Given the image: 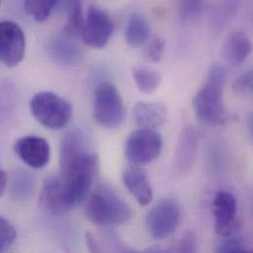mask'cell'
I'll return each instance as SVG.
<instances>
[{
	"label": "cell",
	"instance_id": "1",
	"mask_svg": "<svg viewBox=\"0 0 253 253\" xmlns=\"http://www.w3.org/2000/svg\"><path fill=\"white\" fill-rule=\"evenodd\" d=\"M99 171V159L91 152L79 131L65 135L60 147V171L45 178L40 195L42 207L62 215L81 203Z\"/></svg>",
	"mask_w": 253,
	"mask_h": 253
},
{
	"label": "cell",
	"instance_id": "2",
	"mask_svg": "<svg viewBox=\"0 0 253 253\" xmlns=\"http://www.w3.org/2000/svg\"><path fill=\"white\" fill-rule=\"evenodd\" d=\"M225 83V68L220 64H214L206 82L193 99L195 114L203 123L216 126H224L228 123L229 114L223 100Z\"/></svg>",
	"mask_w": 253,
	"mask_h": 253
},
{
	"label": "cell",
	"instance_id": "3",
	"mask_svg": "<svg viewBox=\"0 0 253 253\" xmlns=\"http://www.w3.org/2000/svg\"><path fill=\"white\" fill-rule=\"evenodd\" d=\"M86 214L89 220L101 227H118L126 224L133 216V210L109 186H98L87 202Z\"/></svg>",
	"mask_w": 253,
	"mask_h": 253
},
{
	"label": "cell",
	"instance_id": "4",
	"mask_svg": "<svg viewBox=\"0 0 253 253\" xmlns=\"http://www.w3.org/2000/svg\"><path fill=\"white\" fill-rule=\"evenodd\" d=\"M126 116L124 99L118 88L110 82L100 83L94 92V119L101 126H121Z\"/></svg>",
	"mask_w": 253,
	"mask_h": 253
},
{
	"label": "cell",
	"instance_id": "5",
	"mask_svg": "<svg viewBox=\"0 0 253 253\" xmlns=\"http://www.w3.org/2000/svg\"><path fill=\"white\" fill-rule=\"evenodd\" d=\"M34 118L44 127L61 129L72 118V107L62 97L52 92L36 94L30 103Z\"/></svg>",
	"mask_w": 253,
	"mask_h": 253
},
{
	"label": "cell",
	"instance_id": "6",
	"mask_svg": "<svg viewBox=\"0 0 253 253\" xmlns=\"http://www.w3.org/2000/svg\"><path fill=\"white\" fill-rule=\"evenodd\" d=\"M163 148L162 136L154 129L140 128L131 133L126 142V157L135 165L155 161Z\"/></svg>",
	"mask_w": 253,
	"mask_h": 253
},
{
	"label": "cell",
	"instance_id": "7",
	"mask_svg": "<svg viewBox=\"0 0 253 253\" xmlns=\"http://www.w3.org/2000/svg\"><path fill=\"white\" fill-rule=\"evenodd\" d=\"M181 221L178 205L169 199L159 201L152 207L146 218L150 235L156 240H165L172 235Z\"/></svg>",
	"mask_w": 253,
	"mask_h": 253
},
{
	"label": "cell",
	"instance_id": "8",
	"mask_svg": "<svg viewBox=\"0 0 253 253\" xmlns=\"http://www.w3.org/2000/svg\"><path fill=\"white\" fill-rule=\"evenodd\" d=\"M114 29V23L105 10L97 6H90L81 38L91 47L104 48L109 43Z\"/></svg>",
	"mask_w": 253,
	"mask_h": 253
},
{
	"label": "cell",
	"instance_id": "9",
	"mask_svg": "<svg viewBox=\"0 0 253 253\" xmlns=\"http://www.w3.org/2000/svg\"><path fill=\"white\" fill-rule=\"evenodd\" d=\"M26 38L22 28L15 22H0V62L7 67L18 65L24 58Z\"/></svg>",
	"mask_w": 253,
	"mask_h": 253
},
{
	"label": "cell",
	"instance_id": "10",
	"mask_svg": "<svg viewBox=\"0 0 253 253\" xmlns=\"http://www.w3.org/2000/svg\"><path fill=\"white\" fill-rule=\"evenodd\" d=\"M238 202L233 193L219 191L213 201V214L215 217V231L223 238L235 236L241 228L237 219Z\"/></svg>",
	"mask_w": 253,
	"mask_h": 253
},
{
	"label": "cell",
	"instance_id": "11",
	"mask_svg": "<svg viewBox=\"0 0 253 253\" xmlns=\"http://www.w3.org/2000/svg\"><path fill=\"white\" fill-rule=\"evenodd\" d=\"M15 154L32 169H43L50 159L48 142L40 136L28 135L18 139L14 145Z\"/></svg>",
	"mask_w": 253,
	"mask_h": 253
},
{
	"label": "cell",
	"instance_id": "12",
	"mask_svg": "<svg viewBox=\"0 0 253 253\" xmlns=\"http://www.w3.org/2000/svg\"><path fill=\"white\" fill-rule=\"evenodd\" d=\"M124 183L141 206H147L153 199V189L146 172L138 167H128L123 174Z\"/></svg>",
	"mask_w": 253,
	"mask_h": 253
},
{
	"label": "cell",
	"instance_id": "13",
	"mask_svg": "<svg viewBox=\"0 0 253 253\" xmlns=\"http://www.w3.org/2000/svg\"><path fill=\"white\" fill-rule=\"evenodd\" d=\"M198 136L192 126L185 127L178 138L175 149V166L180 171H187L196 160Z\"/></svg>",
	"mask_w": 253,
	"mask_h": 253
},
{
	"label": "cell",
	"instance_id": "14",
	"mask_svg": "<svg viewBox=\"0 0 253 253\" xmlns=\"http://www.w3.org/2000/svg\"><path fill=\"white\" fill-rule=\"evenodd\" d=\"M135 123L140 128L154 129L167 122V107L158 102H139L133 110Z\"/></svg>",
	"mask_w": 253,
	"mask_h": 253
},
{
	"label": "cell",
	"instance_id": "15",
	"mask_svg": "<svg viewBox=\"0 0 253 253\" xmlns=\"http://www.w3.org/2000/svg\"><path fill=\"white\" fill-rule=\"evenodd\" d=\"M252 42L250 38L243 32H236L226 41L223 47V55L229 62L240 64L251 54Z\"/></svg>",
	"mask_w": 253,
	"mask_h": 253
},
{
	"label": "cell",
	"instance_id": "16",
	"mask_svg": "<svg viewBox=\"0 0 253 253\" xmlns=\"http://www.w3.org/2000/svg\"><path fill=\"white\" fill-rule=\"evenodd\" d=\"M151 27L146 18L140 14H132L127 21L126 39L131 46H140L144 44L150 37Z\"/></svg>",
	"mask_w": 253,
	"mask_h": 253
},
{
	"label": "cell",
	"instance_id": "17",
	"mask_svg": "<svg viewBox=\"0 0 253 253\" xmlns=\"http://www.w3.org/2000/svg\"><path fill=\"white\" fill-rule=\"evenodd\" d=\"M132 74L137 87L143 93L149 94L156 91L162 81L160 73L148 66H137L133 69Z\"/></svg>",
	"mask_w": 253,
	"mask_h": 253
},
{
	"label": "cell",
	"instance_id": "18",
	"mask_svg": "<svg viewBox=\"0 0 253 253\" xmlns=\"http://www.w3.org/2000/svg\"><path fill=\"white\" fill-rule=\"evenodd\" d=\"M68 18L64 29L68 38H81L85 18L83 16V3L80 1L68 2Z\"/></svg>",
	"mask_w": 253,
	"mask_h": 253
},
{
	"label": "cell",
	"instance_id": "19",
	"mask_svg": "<svg viewBox=\"0 0 253 253\" xmlns=\"http://www.w3.org/2000/svg\"><path fill=\"white\" fill-rule=\"evenodd\" d=\"M52 51L57 59L68 64L78 61L81 56L80 47L67 39H56L52 44Z\"/></svg>",
	"mask_w": 253,
	"mask_h": 253
},
{
	"label": "cell",
	"instance_id": "20",
	"mask_svg": "<svg viewBox=\"0 0 253 253\" xmlns=\"http://www.w3.org/2000/svg\"><path fill=\"white\" fill-rule=\"evenodd\" d=\"M57 1H25V11L38 22H43L50 16Z\"/></svg>",
	"mask_w": 253,
	"mask_h": 253
},
{
	"label": "cell",
	"instance_id": "21",
	"mask_svg": "<svg viewBox=\"0 0 253 253\" xmlns=\"http://www.w3.org/2000/svg\"><path fill=\"white\" fill-rule=\"evenodd\" d=\"M165 46H166V41L162 37L156 36L153 37L146 44L143 55L146 60L150 62H159L165 51Z\"/></svg>",
	"mask_w": 253,
	"mask_h": 253
},
{
	"label": "cell",
	"instance_id": "22",
	"mask_svg": "<svg viewBox=\"0 0 253 253\" xmlns=\"http://www.w3.org/2000/svg\"><path fill=\"white\" fill-rule=\"evenodd\" d=\"M204 8L202 1H182L179 3L178 12L183 21H193L202 15Z\"/></svg>",
	"mask_w": 253,
	"mask_h": 253
},
{
	"label": "cell",
	"instance_id": "23",
	"mask_svg": "<svg viewBox=\"0 0 253 253\" xmlns=\"http://www.w3.org/2000/svg\"><path fill=\"white\" fill-rule=\"evenodd\" d=\"M16 231L12 224L3 217H0V253L7 251L16 240Z\"/></svg>",
	"mask_w": 253,
	"mask_h": 253
},
{
	"label": "cell",
	"instance_id": "24",
	"mask_svg": "<svg viewBox=\"0 0 253 253\" xmlns=\"http://www.w3.org/2000/svg\"><path fill=\"white\" fill-rule=\"evenodd\" d=\"M253 71H247L241 74L233 83V89L237 94L247 95L253 91Z\"/></svg>",
	"mask_w": 253,
	"mask_h": 253
},
{
	"label": "cell",
	"instance_id": "25",
	"mask_svg": "<svg viewBox=\"0 0 253 253\" xmlns=\"http://www.w3.org/2000/svg\"><path fill=\"white\" fill-rule=\"evenodd\" d=\"M175 253H198L197 239L193 232H187L180 239Z\"/></svg>",
	"mask_w": 253,
	"mask_h": 253
},
{
	"label": "cell",
	"instance_id": "26",
	"mask_svg": "<svg viewBox=\"0 0 253 253\" xmlns=\"http://www.w3.org/2000/svg\"><path fill=\"white\" fill-rule=\"evenodd\" d=\"M86 245L90 253H106L96 237H94L90 233L86 235Z\"/></svg>",
	"mask_w": 253,
	"mask_h": 253
},
{
	"label": "cell",
	"instance_id": "27",
	"mask_svg": "<svg viewBox=\"0 0 253 253\" xmlns=\"http://www.w3.org/2000/svg\"><path fill=\"white\" fill-rule=\"evenodd\" d=\"M129 253H174L169 249H163V248H151L143 252H132Z\"/></svg>",
	"mask_w": 253,
	"mask_h": 253
},
{
	"label": "cell",
	"instance_id": "28",
	"mask_svg": "<svg viewBox=\"0 0 253 253\" xmlns=\"http://www.w3.org/2000/svg\"><path fill=\"white\" fill-rule=\"evenodd\" d=\"M7 185V175L6 172L0 167V197L3 195Z\"/></svg>",
	"mask_w": 253,
	"mask_h": 253
},
{
	"label": "cell",
	"instance_id": "29",
	"mask_svg": "<svg viewBox=\"0 0 253 253\" xmlns=\"http://www.w3.org/2000/svg\"><path fill=\"white\" fill-rule=\"evenodd\" d=\"M253 253V252L251 250L246 249L245 247H240V248L234 249L233 251H231L230 253Z\"/></svg>",
	"mask_w": 253,
	"mask_h": 253
}]
</instances>
